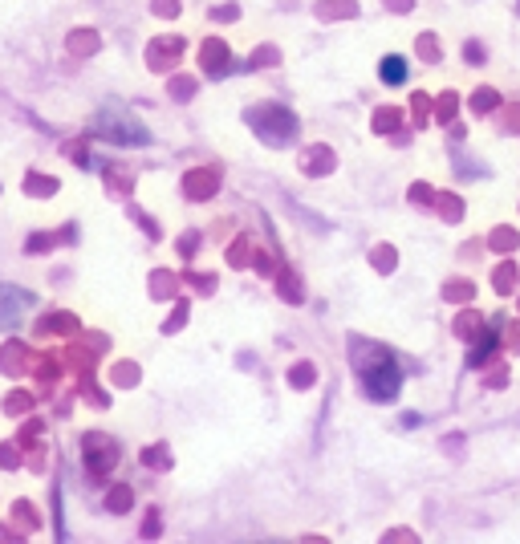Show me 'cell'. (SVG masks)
Here are the masks:
<instances>
[{"instance_id":"cell-5","label":"cell","mask_w":520,"mask_h":544,"mask_svg":"<svg viewBox=\"0 0 520 544\" xmlns=\"http://www.w3.org/2000/svg\"><path fill=\"white\" fill-rule=\"evenodd\" d=\"M513 280H516V268H513V265H505V268H496V285H500V293H505V288H508V285H513Z\"/></svg>"},{"instance_id":"cell-2","label":"cell","mask_w":520,"mask_h":544,"mask_svg":"<svg viewBox=\"0 0 520 544\" xmlns=\"http://www.w3.org/2000/svg\"><path fill=\"white\" fill-rule=\"evenodd\" d=\"M33 309V293L16 285H0V326H16Z\"/></svg>"},{"instance_id":"cell-3","label":"cell","mask_w":520,"mask_h":544,"mask_svg":"<svg viewBox=\"0 0 520 544\" xmlns=\"http://www.w3.org/2000/svg\"><path fill=\"white\" fill-rule=\"evenodd\" d=\"M383 82L386 86H403L406 82V57H398V54H390V57H383Z\"/></svg>"},{"instance_id":"cell-4","label":"cell","mask_w":520,"mask_h":544,"mask_svg":"<svg viewBox=\"0 0 520 544\" xmlns=\"http://www.w3.org/2000/svg\"><path fill=\"white\" fill-rule=\"evenodd\" d=\"M492 248H516V232H505V227H500V232L492 236Z\"/></svg>"},{"instance_id":"cell-1","label":"cell","mask_w":520,"mask_h":544,"mask_svg":"<svg viewBox=\"0 0 520 544\" xmlns=\"http://www.w3.org/2000/svg\"><path fill=\"white\" fill-rule=\"evenodd\" d=\"M354 370L375 402H390L403 386V370H398L395 354L383 346H354Z\"/></svg>"},{"instance_id":"cell-7","label":"cell","mask_w":520,"mask_h":544,"mask_svg":"<svg viewBox=\"0 0 520 544\" xmlns=\"http://www.w3.org/2000/svg\"><path fill=\"white\" fill-rule=\"evenodd\" d=\"M464 54H467V61H475V65H480V57H484V49H480V45H467V49H464Z\"/></svg>"},{"instance_id":"cell-6","label":"cell","mask_w":520,"mask_h":544,"mask_svg":"<svg viewBox=\"0 0 520 544\" xmlns=\"http://www.w3.org/2000/svg\"><path fill=\"white\" fill-rule=\"evenodd\" d=\"M492 106H496V94H492V90L475 94V110H492Z\"/></svg>"},{"instance_id":"cell-8","label":"cell","mask_w":520,"mask_h":544,"mask_svg":"<svg viewBox=\"0 0 520 544\" xmlns=\"http://www.w3.org/2000/svg\"><path fill=\"white\" fill-rule=\"evenodd\" d=\"M508 122H513L508 130H520V110H508Z\"/></svg>"}]
</instances>
